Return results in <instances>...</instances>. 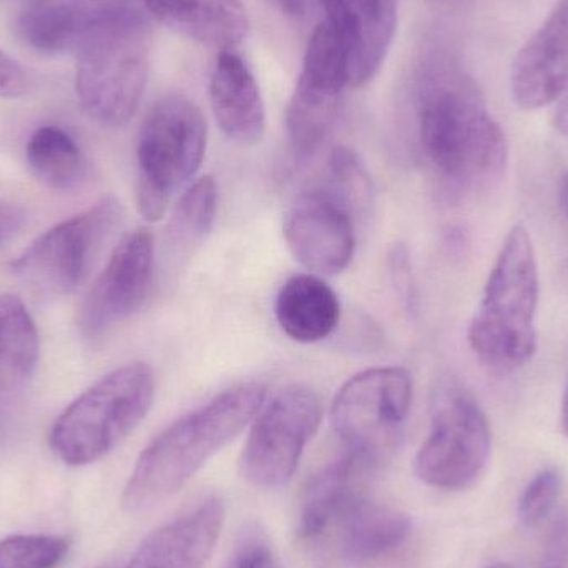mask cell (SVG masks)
Segmentation results:
<instances>
[{
    "label": "cell",
    "instance_id": "obj_1",
    "mask_svg": "<svg viewBox=\"0 0 568 568\" xmlns=\"http://www.w3.org/2000/svg\"><path fill=\"white\" fill-rule=\"evenodd\" d=\"M419 145L440 185L467 192L500 179L509 163L506 132L469 77L439 70L424 77L417 105Z\"/></svg>",
    "mask_w": 568,
    "mask_h": 568
},
{
    "label": "cell",
    "instance_id": "obj_2",
    "mask_svg": "<svg viewBox=\"0 0 568 568\" xmlns=\"http://www.w3.org/2000/svg\"><path fill=\"white\" fill-rule=\"evenodd\" d=\"M265 399L263 384H236L170 424L140 454L123 490V507L146 513L175 496L252 424Z\"/></svg>",
    "mask_w": 568,
    "mask_h": 568
},
{
    "label": "cell",
    "instance_id": "obj_3",
    "mask_svg": "<svg viewBox=\"0 0 568 568\" xmlns=\"http://www.w3.org/2000/svg\"><path fill=\"white\" fill-rule=\"evenodd\" d=\"M540 276L536 246L524 223L507 232L467 329L474 356L494 373L523 369L539 347Z\"/></svg>",
    "mask_w": 568,
    "mask_h": 568
},
{
    "label": "cell",
    "instance_id": "obj_4",
    "mask_svg": "<svg viewBox=\"0 0 568 568\" xmlns=\"http://www.w3.org/2000/svg\"><path fill=\"white\" fill-rule=\"evenodd\" d=\"M149 72L145 20L133 7L116 3L77 50L80 106L100 125H126L142 102Z\"/></svg>",
    "mask_w": 568,
    "mask_h": 568
},
{
    "label": "cell",
    "instance_id": "obj_5",
    "mask_svg": "<svg viewBox=\"0 0 568 568\" xmlns=\"http://www.w3.org/2000/svg\"><path fill=\"white\" fill-rule=\"evenodd\" d=\"M153 399L155 376L149 364L116 367L60 414L50 430V447L69 466L97 463L145 419Z\"/></svg>",
    "mask_w": 568,
    "mask_h": 568
},
{
    "label": "cell",
    "instance_id": "obj_6",
    "mask_svg": "<svg viewBox=\"0 0 568 568\" xmlns=\"http://www.w3.org/2000/svg\"><path fill=\"white\" fill-rule=\"evenodd\" d=\"M209 126L189 97H163L146 113L136 142V206L149 222L165 215L175 193L190 185L206 153Z\"/></svg>",
    "mask_w": 568,
    "mask_h": 568
},
{
    "label": "cell",
    "instance_id": "obj_7",
    "mask_svg": "<svg viewBox=\"0 0 568 568\" xmlns=\"http://www.w3.org/2000/svg\"><path fill=\"white\" fill-rule=\"evenodd\" d=\"M413 404V376L399 366L373 367L351 377L334 397L331 426L346 453L376 467L403 443Z\"/></svg>",
    "mask_w": 568,
    "mask_h": 568
},
{
    "label": "cell",
    "instance_id": "obj_8",
    "mask_svg": "<svg viewBox=\"0 0 568 568\" xmlns=\"http://www.w3.org/2000/svg\"><path fill=\"white\" fill-rule=\"evenodd\" d=\"M122 220V203L115 196H105L43 233L10 270L33 296H67L87 278Z\"/></svg>",
    "mask_w": 568,
    "mask_h": 568
},
{
    "label": "cell",
    "instance_id": "obj_9",
    "mask_svg": "<svg viewBox=\"0 0 568 568\" xmlns=\"http://www.w3.org/2000/svg\"><path fill=\"white\" fill-rule=\"evenodd\" d=\"M493 433L483 407L467 390L444 386L436 394L429 434L414 460L417 477L440 490L470 489L483 477Z\"/></svg>",
    "mask_w": 568,
    "mask_h": 568
},
{
    "label": "cell",
    "instance_id": "obj_10",
    "mask_svg": "<svg viewBox=\"0 0 568 568\" xmlns=\"http://www.w3.org/2000/svg\"><path fill=\"white\" fill-rule=\"evenodd\" d=\"M323 420V400L307 386H287L252 420L240 459L243 477L256 489H280L296 473Z\"/></svg>",
    "mask_w": 568,
    "mask_h": 568
},
{
    "label": "cell",
    "instance_id": "obj_11",
    "mask_svg": "<svg viewBox=\"0 0 568 568\" xmlns=\"http://www.w3.org/2000/svg\"><path fill=\"white\" fill-rule=\"evenodd\" d=\"M356 216L326 190L311 185L290 206L283 233L294 258L317 276L344 272L357 243Z\"/></svg>",
    "mask_w": 568,
    "mask_h": 568
},
{
    "label": "cell",
    "instance_id": "obj_12",
    "mask_svg": "<svg viewBox=\"0 0 568 568\" xmlns=\"http://www.w3.org/2000/svg\"><path fill=\"white\" fill-rule=\"evenodd\" d=\"M155 246L149 230L140 229L120 240L105 270L80 306L83 336L97 337L142 310L152 290Z\"/></svg>",
    "mask_w": 568,
    "mask_h": 568
},
{
    "label": "cell",
    "instance_id": "obj_13",
    "mask_svg": "<svg viewBox=\"0 0 568 568\" xmlns=\"http://www.w3.org/2000/svg\"><path fill=\"white\" fill-rule=\"evenodd\" d=\"M567 85L568 0H559L517 52L510 90L520 109L540 110L556 102Z\"/></svg>",
    "mask_w": 568,
    "mask_h": 568
},
{
    "label": "cell",
    "instance_id": "obj_14",
    "mask_svg": "<svg viewBox=\"0 0 568 568\" xmlns=\"http://www.w3.org/2000/svg\"><path fill=\"white\" fill-rule=\"evenodd\" d=\"M347 53L351 87L369 83L379 72L397 29V0H321Z\"/></svg>",
    "mask_w": 568,
    "mask_h": 568
},
{
    "label": "cell",
    "instance_id": "obj_15",
    "mask_svg": "<svg viewBox=\"0 0 568 568\" xmlns=\"http://www.w3.org/2000/svg\"><path fill=\"white\" fill-rule=\"evenodd\" d=\"M225 523V506L205 497L153 530L125 568H205Z\"/></svg>",
    "mask_w": 568,
    "mask_h": 568
},
{
    "label": "cell",
    "instance_id": "obj_16",
    "mask_svg": "<svg viewBox=\"0 0 568 568\" xmlns=\"http://www.w3.org/2000/svg\"><path fill=\"white\" fill-rule=\"evenodd\" d=\"M373 470V466L349 453L317 470L301 494V537L317 539L334 524L343 523L366 497L367 476Z\"/></svg>",
    "mask_w": 568,
    "mask_h": 568
},
{
    "label": "cell",
    "instance_id": "obj_17",
    "mask_svg": "<svg viewBox=\"0 0 568 568\" xmlns=\"http://www.w3.org/2000/svg\"><path fill=\"white\" fill-rule=\"evenodd\" d=\"M210 100L222 132L240 145H255L265 135L266 109L252 70L233 50H223L210 82Z\"/></svg>",
    "mask_w": 568,
    "mask_h": 568
},
{
    "label": "cell",
    "instance_id": "obj_18",
    "mask_svg": "<svg viewBox=\"0 0 568 568\" xmlns=\"http://www.w3.org/2000/svg\"><path fill=\"white\" fill-rule=\"evenodd\" d=\"M146 12L173 32L203 45L233 50L248 37L243 0H142Z\"/></svg>",
    "mask_w": 568,
    "mask_h": 568
},
{
    "label": "cell",
    "instance_id": "obj_19",
    "mask_svg": "<svg viewBox=\"0 0 568 568\" xmlns=\"http://www.w3.org/2000/svg\"><path fill=\"white\" fill-rule=\"evenodd\" d=\"M119 2L39 0L23 10L19 32L27 45L49 55L75 52Z\"/></svg>",
    "mask_w": 568,
    "mask_h": 568
},
{
    "label": "cell",
    "instance_id": "obj_20",
    "mask_svg": "<svg viewBox=\"0 0 568 568\" xmlns=\"http://www.w3.org/2000/svg\"><path fill=\"white\" fill-rule=\"evenodd\" d=\"M275 314L290 339L303 344L320 343L339 324V297L320 276L296 275L280 290Z\"/></svg>",
    "mask_w": 568,
    "mask_h": 568
},
{
    "label": "cell",
    "instance_id": "obj_21",
    "mask_svg": "<svg viewBox=\"0 0 568 568\" xmlns=\"http://www.w3.org/2000/svg\"><path fill=\"white\" fill-rule=\"evenodd\" d=\"M343 552L356 562H371L399 549L409 539V517L386 504L364 497L344 517Z\"/></svg>",
    "mask_w": 568,
    "mask_h": 568
},
{
    "label": "cell",
    "instance_id": "obj_22",
    "mask_svg": "<svg viewBox=\"0 0 568 568\" xmlns=\"http://www.w3.org/2000/svg\"><path fill=\"white\" fill-rule=\"evenodd\" d=\"M219 189L213 176L205 175L186 186L176 200L166 226V245L175 262L189 258L215 225Z\"/></svg>",
    "mask_w": 568,
    "mask_h": 568
},
{
    "label": "cell",
    "instance_id": "obj_23",
    "mask_svg": "<svg viewBox=\"0 0 568 568\" xmlns=\"http://www.w3.org/2000/svg\"><path fill=\"white\" fill-rule=\"evenodd\" d=\"M343 97L313 89L297 80L286 109L287 139L300 159L316 153L333 132Z\"/></svg>",
    "mask_w": 568,
    "mask_h": 568
},
{
    "label": "cell",
    "instance_id": "obj_24",
    "mask_svg": "<svg viewBox=\"0 0 568 568\" xmlns=\"http://www.w3.org/2000/svg\"><path fill=\"white\" fill-rule=\"evenodd\" d=\"M27 165L39 182L53 190L73 189L85 173L82 150L67 130L37 129L26 149Z\"/></svg>",
    "mask_w": 568,
    "mask_h": 568
},
{
    "label": "cell",
    "instance_id": "obj_25",
    "mask_svg": "<svg viewBox=\"0 0 568 568\" xmlns=\"http://www.w3.org/2000/svg\"><path fill=\"white\" fill-rule=\"evenodd\" d=\"M36 323L19 297L0 296V364L19 377L32 376L39 363Z\"/></svg>",
    "mask_w": 568,
    "mask_h": 568
},
{
    "label": "cell",
    "instance_id": "obj_26",
    "mask_svg": "<svg viewBox=\"0 0 568 568\" xmlns=\"http://www.w3.org/2000/svg\"><path fill=\"white\" fill-rule=\"evenodd\" d=\"M297 80L339 97L351 87L346 49L327 20L320 23L311 36Z\"/></svg>",
    "mask_w": 568,
    "mask_h": 568
},
{
    "label": "cell",
    "instance_id": "obj_27",
    "mask_svg": "<svg viewBox=\"0 0 568 568\" xmlns=\"http://www.w3.org/2000/svg\"><path fill=\"white\" fill-rule=\"evenodd\" d=\"M316 185L343 202L359 225L369 216L374 205L373 183L359 156L347 146H336L331 152L324 175Z\"/></svg>",
    "mask_w": 568,
    "mask_h": 568
},
{
    "label": "cell",
    "instance_id": "obj_28",
    "mask_svg": "<svg viewBox=\"0 0 568 568\" xmlns=\"http://www.w3.org/2000/svg\"><path fill=\"white\" fill-rule=\"evenodd\" d=\"M69 542L52 536H12L0 542V568H57Z\"/></svg>",
    "mask_w": 568,
    "mask_h": 568
},
{
    "label": "cell",
    "instance_id": "obj_29",
    "mask_svg": "<svg viewBox=\"0 0 568 568\" xmlns=\"http://www.w3.org/2000/svg\"><path fill=\"white\" fill-rule=\"evenodd\" d=\"M562 487L564 480L559 470L554 467L540 470L520 497L517 510L520 524L527 529L539 527L556 509Z\"/></svg>",
    "mask_w": 568,
    "mask_h": 568
},
{
    "label": "cell",
    "instance_id": "obj_30",
    "mask_svg": "<svg viewBox=\"0 0 568 568\" xmlns=\"http://www.w3.org/2000/svg\"><path fill=\"white\" fill-rule=\"evenodd\" d=\"M230 568H278L272 544L256 524H250L240 534Z\"/></svg>",
    "mask_w": 568,
    "mask_h": 568
},
{
    "label": "cell",
    "instance_id": "obj_31",
    "mask_svg": "<svg viewBox=\"0 0 568 568\" xmlns=\"http://www.w3.org/2000/svg\"><path fill=\"white\" fill-rule=\"evenodd\" d=\"M389 276L394 293L407 313H416V284H414L413 262L409 250L404 245H394L389 252Z\"/></svg>",
    "mask_w": 568,
    "mask_h": 568
},
{
    "label": "cell",
    "instance_id": "obj_32",
    "mask_svg": "<svg viewBox=\"0 0 568 568\" xmlns=\"http://www.w3.org/2000/svg\"><path fill=\"white\" fill-rule=\"evenodd\" d=\"M29 90V75L12 59L0 49V99H17Z\"/></svg>",
    "mask_w": 568,
    "mask_h": 568
},
{
    "label": "cell",
    "instance_id": "obj_33",
    "mask_svg": "<svg viewBox=\"0 0 568 568\" xmlns=\"http://www.w3.org/2000/svg\"><path fill=\"white\" fill-rule=\"evenodd\" d=\"M26 222V213L16 203L0 200V246L12 239Z\"/></svg>",
    "mask_w": 568,
    "mask_h": 568
},
{
    "label": "cell",
    "instance_id": "obj_34",
    "mask_svg": "<svg viewBox=\"0 0 568 568\" xmlns=\"http://www.w3.org/2000/svg\"><path fill=\"white\" fill-rule=\"evenodd\" d=\"M273 7L294 20H306L321 7V0H270Z\"/></svg>",
    "mask_w": 568,
    "mask_h": 568
},
{
    "label": "cell",
    "instance_id": "obj_35",
    "mask_svg": "<svg viewBox=\"0 0 568 568\" xmlns=\"http://www.w3.org/2000/svg\"><path fill=\"white\" fill-rule=\"evenodd\" d=\"M554 125H556V130L560 135L568 139V95L562 100L556 115H554Z\"/></svg>",
    "mask_w": 568,
    "mask_h": 568
},
{
    "label": "cell",
    "instance_id": "obj_36",
    "mask_svg": "<svg viewBox=\"0 0 568 568\" xmlns=\"http://www.w3.org/2000/svg\"><path fill=\"white\" fill-rule=\"evenodd\" d=\"M557 195H559L560 210H562L564 216H566L568 222V172L560 176Z\"/></svg>",
    "mask_w": 568,
    "mask_h": 568
},
{
    "label": "cell",
    "instance_id": "obj_37",
    "mask_svg": "<svg viewBox=\"0 0 568 568\" xmlns=\"http://www.w3.org/2000/svg\"><path fill=\"white\" fill-rule=\"evenodd\" d=\"M560 424H562L564 434L568 437V381L564 390L562 406H560Z\"/></svg>",
    "mask_w": 568,
    "mask_h": 568
},
{
    "label": "cell",
    "instance_id": "obj_38",
    "mask_svg": "<svg viewBox=\"0 0 568 568\" xmlns=\"http://www.w3.org/2000/svg\"><path fill=\"white\" fill-rule=\"evenodd\" d=\"M489 568H516V567L510 566V564L500 562V564H496V566H493V567H489Z\"/></svg>",
    "mask_w": 568,
    "mask_h": 568
},
{
    "label": "cell",
    "instance_id": "obj_39",
    "mask_svg": "<svg viewBox=\"0 0 568 568\" xmlns=\"http://www.w3.org/2000/svg\"><path fill=\"white\" fill-rule=\"evenodd\" d=\"M82 2H95V3H102V2H99V0H82Z\"/></svg>",
    "mask_w": 568,
    "mask_h": 568
},
{
    "label": "cell",
    "instance_id": "obj_40",
    "mask_svg": "<svg viewBox=\"0 0 568 568\" xmlns=\"http://www.w3.org/2000/svg\"><path fill=\"white\" fill-rule=\"evenodd\" d=\"M102 2H116V0H102Z\"/></svg>",
    "mask_w": 568,
    "mask_h": 568
},
{
    "label": "cell",
    "instance_id": "obj_41",
    "mask_svg": "<svg viewBox=\"0 0 568 568\" xmlns=\"http://www.w3.org/2000/svg\"><path fill=\"white\" fill-rule=\"evenodd\" d=\"M547 568H566V567H554V566H549Z\"/></svg>",
    "mask_w": 568,
    "mask_h": 568
}]
</instances>
